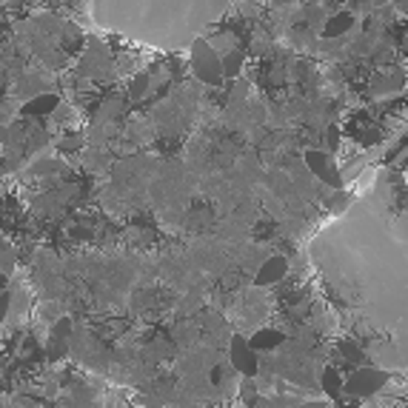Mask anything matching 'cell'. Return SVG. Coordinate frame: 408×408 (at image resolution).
<instances>
[{"instance_id":"16","label":"cell","mask_w":408,"mask_h":408,"mask_svg":"<svg viewBox=\"0 0 408 408\" xmlns=\"http://www.w3.org/2000/svg\"><path fill=\"white\" fill-rule=\"evenodd\" d=\"M0 289H6V275H0Z\"/></svg>"},{"instance_id":"7","label":"cell","mask_w":408,"mask_h":408,"mask_svg":"<svg viewBox=\"0 0 408 408\" xmlns=\"http://www.w3.org/2000/svg\"><path fill=\"white\" fill-rule=\"evenodd\" d=\"M57 106H60V97H57V95H37V97H32V100L23 106V114H29V117H43V114H52Z\"/></svg>"},{"instance_id":"5","label":"cell","mask_w":408,"mask_h":408,"mask_svg":"<svg viewBox=\"0 0 408 408\" xmlns=\"http://www.w3.org/2000/svg\"><path fill=\"white\" fill-rule=\"evenodd\" d=\"M286 275H289V260H286V257H268V260L257 268L254 286H260V289L275 286V283H280Z\"/></svg>"},{"instance_id":"1","label":"cell","mask_w":408,"mask_h":408,"mask_svg":"<svg viewBox=\"0 0 408 408\" xmlns=\"http://www.w3.org/2000/svg\"><path fill=\"white\" fill-rule=\"evenodd\" d=\"M191 72L197 75L200 83L206 86H220L223 78V57L215 52L209 40H194L191 46Z\"/></svg>"},{"instance_id":"17","label":"cell","mask_w":408,"mask_h":408,"mask_svg":"<svg viewBox=\"0 0 408 408\" xmlns=\"http://www.w3.org/2000/svg\"><path fill=\"white\" fill-rule=\"evenodd\" d=\"M23 408H43V405H23Z\"/></svg>"},{"instance_id":"15","label":"cell","mask_w":408,"mask_h":408,"mask_svg":"<svg viewBox=\"0 0 408 408\" xmlns=\"http://www.w3.org/2000/svg\"><path fill=\"white\" fill-rule=\"evenodd\" d=\"M9 308H12V294H9V292H0V325L6 323Z\"/></svg>"},{"instance_id":"4","label":"cell","mask_w":408,"mask_h":408,"mask_svg":"<svg viewBox=\"0 0 408 408\" xmlns=\"http://www.w3.org/2000/svg\"><path fill=\"white\" fill-rule=\"evenodd\" d=\"M229 360H232V366L240 371V374H246V377H254L257 371H260V363H257V352L248 346V340L246 337H232V346H229Z\"/></svg>"},{"instance_id":"3","label":"cell","mask_w":408,"mask_h":408,"mask_svg":"<svg viewBox=\"0 0 408 408\" xmlns=\"http://www.w3.org/2000/svg\"><path fill=\"white\" fill-rule=\"evenodd\" d=\"M306 166H308V169H311V174H314V177H320L325 186H331V188H340V186H343V177H340V169L334 166V160H331V155H328V152H317V149L306 152Z\"/></svg>"},{"instance_id":"2","label":"cell","mask_w":408,"mask_h":408,"mask_svg":"<svg viewBox=\"0 0 408 408\" xmlns=\"http://www.w3.org/2000/svg\"><path fill=\"white\" fill-rule=\"evenodd\" d=\"M385 380H388L385 371L360 366V368L352 371V377L346 380V391H349L352 397H371V394H377V391L385 385Z\"/></svg>"},{"instance_id":"9","label":"cell","mask_w":408,"mask_h":408,"mask_svg":"<svg viewBox=\"0 0 408 408\" xmlns=\"http://www.w3.org/2000/svg\"><path fill=\"white\" fill-rule=\"evenodd\" d=\"M323 391H325L331 400H337L340 394L346 391V380H343V374H340L334 366H328V368L323 371Z\"/></svg>"},{"instance_id":"12","label":"cell","mask_w":408,"mask_h":408,"mask_svg":"<svg viewBox=\"0 0 408 408\" xmlns=\"http://www.w3.org/2000/svg\"><path fill=\"white\" fill-rule=\"evenodd\" d=\"M72 334V320L69 317H60L57 323H54V340H66Z\"/></svg>"},{"instance_id":"11","label":"cell","mask_w":408,"mask_h":408,"mask_svg":"<svg viewBox=\"0 0 408 408\" xmlns=\"http://www.w3.org/2000/svg\"><path fill=\"white\" fill-rule=\"evenodd\" d=\"M146 86H149V75H138V78H134V80H131V86H128L131 100L143 97V95H146Z\"/></svg>"},{"instance_id":"18","label":"cell","mask_w":408,"mask_h":408,"mask_svg":"<svg viewBox=\"0 0 408 408\" xmlns=\"http://www.w3.org/2000/svg\"><path fill=\"white\" fill-rule=\"evenodd\" d=\"M337 4H343V0H337Z\"/></svg>"},{"instance_id":"8","label":"cell","mask_w":408,"mask_h":408,"mask_svg":"<svg viewBox=\"0 0 408 408\" xmlns=\"http://www.w3.org/2000/svg\"><path fill=\"white\" fill-rule=\"evenodd\" d=\"M354 26V15L352 12H337L325 20L323 26V37H340V35H346L349 29Z\"/></svg>"},{"instance_id":"6","label":"cell","mask_w":408,"mask_h":408,"mask_svg":"<svg viewBox=\"0 0 408 408\" xmlns=\"http://www.w3.org/2000/svg\"><path fill=\"white\" fill-rule=\"evenodd\" d=\"M286 343V334L280 328H260L254 337H248V346L254 352H271V349H277Z\"/></svg>"},{"instance_id":"14","label":"cell","mask_w":408,"mask_h":408,"mask_svg":"<svg viewBox=\"0 0 408 408\" xmlns=\"http://www.w3.org/2000/svg\"><path fill=\"white\" fill-rule=\"evenodd\" d=\"M325 143H328V152H337V149H340V128H337V126H328Z\"/></svg>"},{"instance_id":"13","label":"cell","mask_w":408,"mask_h":408,"mask_svg":"<svg viewBox=\"0 0 408 408\" xmlns=\"http://www.w3.org/2000/svg\"><path fill=\"white\" fill-rule=\"evenodd\" d=\"M340 352L349 357V363H366V360H363V352H360L357 346H352V343H343V346H340Z\"/></svg>"},{"instance_id":"10","label":"cell","mask_w":408,"mask_h":408,"mask_svg":"<svg viewBox=\"0 0 408 408\" xmlns=\"http://www.w3.org/2000/svg\"><path fill=\"white\" fill-rule=\"evenodd\" d=\"M243 72V54L240 52H226L223 54V78H237Z\"/></svg>"}]
</instances>
